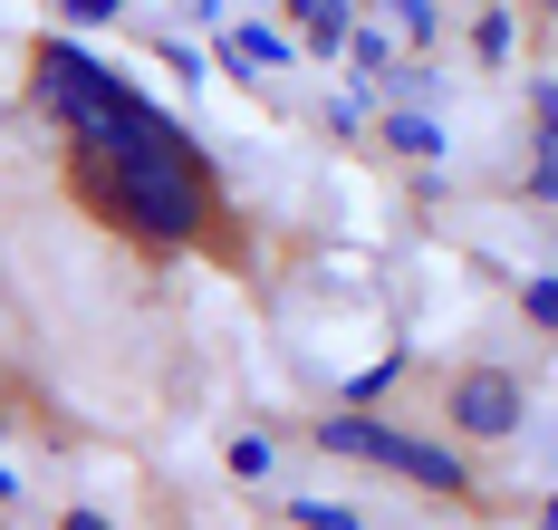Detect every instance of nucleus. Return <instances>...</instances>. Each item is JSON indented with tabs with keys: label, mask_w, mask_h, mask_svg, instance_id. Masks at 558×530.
Returning <instances> with one entry per match:
<instances>
[{
	"label": "nucleus",
	"mask_w": 558,
	"mask_h": 530,
	"mask_svg": "<svg viewBox=\"0 0 558 530\" xmlns=\"http://www.w3.org/2000/svg\"><path fill=\"white\" fill-rule=\"evenodd\" d=\"M0 502H20V482H10V472H0Z\"/></svg>",
	"instance_id": "nucleus-16"
},
{
	"label": "nucleus",
	"mask_w": 558,
	"mask_h": 530,
	"mask_svg": "<svg viewBox=\"0 0 558 530\" xmlns=\"http://www.w3.org/2000/svg\"><path fill=\"white\" fill-rule=\"evenodd\" d=\"M289 20L308 29V49H337L347 39V0H289Z\"/></svg>",
	"instance_id": "nucleus-3"
},
{
	"label": "nucleus",
	"mask_w": 558,
	"mask_h": 530,
	"mask_svg": "<svg viewBox=\"0 0 558 530\" xmlns=\"http://www.w3.org/2000/svg\"><path fill=\"white\" fill-rule=\"evenodd\" d=\"M452 424H462V434H482V444H492V434H510V424H520V376L472 366V376L452 386Z\"/></svg>",
	"instance_id": "nucleus-2"
},
{
	"label": "nucleus",
	"mask_w": 558,
	"mask_h": 530,
	"mask_svg": "<svg viewBox=\"0 0 558 530\" xmlns=\"http://www.w3.org/2000/svg\"><path fill=\"white\" fill-rule=\"evenodd\" d=\"M289 521H299V530H356V511H337V502H299Z\"/></svg>",
	"instance_id": "nucleus-8"
},
{
	"label": "nucleus",
	"mask_w": 558,
	"mask_h": 530,
	"mask_svg": "<svg viewBox=\"0 0 558 530\" xmlns=\"http://www.w3.org/2000/svg\"><path fill=\"white\" fill-rule=\"evenodd\" d=\"M539 530H558V492H549V511H539Z\"/></svg>",
	"instance_id": "nucleus-15"
},
{
	"label": "nucleus",
	"mask_w": 558,
	"mask_h": 530,
	"mask_svg": "<svg viewBox=\"0 0 558 530\" xmlns=\"http://www.w3.org/2000/svg\"><path fill=\"white\" fill-rule=\"evenodd\" d=\"M395 20H404V39H424L434 29V0H395Z\"/></svg>",
	"instance_id": "nucleus-11"
},
{
	"label": "nucleus",
	"mask_w": 558,
	"mask_h": 530,
	"mask_svg": "<svg viewBox=\"0 0 558 530\" xmlns=\"http://www.w3.org/2000/svg\"><path fill=\"white\" fill-rule=\"evenodd\" d=\"M222 59H231V68H279V59H289V39H279V29H231Z\"/></svg>",
	"instance_id": "nucleus-4"
},
{
	"label": "nucleus",
	"mask_w": 558,
	"mask_h": 530,
	"mask_svg": "<svg viewBox=\"0 0 558 530\" xmlns=\"http://www.w3.org/2000/svg\"><path fill=\"white\" fill-rule=\"evenodd\" d=\"M530 107H539V125L558 135V77H539V87H530Z\"/></svg>",
	"instance_id": "nucleus-12"
},
{
	"label": "nucleus",
	"mask_w": 558,
	"mask_h": 530,
	"mask_svg": "<svg viewBox=\"0 0 558 530\" xmlns=\"http://www.w3.org/2000/svg\"><path fill=\"white\" fill-rule=\"evenodd\" d=\"M68 530H107V511H68Z\"/></svg>",
	"instance_id": "nucleus-14"
},
{
	"label": "nucleus",
	"mask_w": 558,
	"mask_h": 530,
	"mask_svg": "<svg viewBox=\"0 0 558 530\" xmlns=\"http://www.w3.org/2000/svg\"><path fill=\"white\" fill-rule=\"evenodd\" d=\"M520 309H530L539 328H558V270H549V280H530V290H520Z\"/></svg>",
	"instance_id": "nucleus-9"
},
{
	"label": "nucleus",
	"mask_w": 558,
	"mask_h": 530,
	"mask_svg": "<svg viewBox=\"0 0 558 530\" xmlns=\"http://www.w3.org/2000/svg\"><path fill=\"white\" fill-rule=\"evenodd\" d=\"M68 20H116V0H58Z\"/></svg>",
	"instance_id": "nucleus-13"
},
{
	"label": "nucleus",
	"mask_w": 558,
	"mask_h": 530,
	"mask_svg": "<svg viewBox=\"0 0 558 530\" xmlns=\"http://www.w3.org/2000/svg\"><path fill=\"white\" fill-rule=\"evenodd\" d=\"M231 472H241V482H260V472H270V434H231V454H222Z\"/></svg>",
	"instance_id": "nucleus-5"
},
{
	"label": "nucleus",
	"mask_w": 558,
	"mask_h": 530,
	"mask_svg": "<svg viewBox=\"0 0 558 530\" xmlns=\"http://www.w3.org/2000/svg\"><path fill=\"white\" fill-rule=\"evenodd\" d=\"M530 193H539V203H558V135L539 145V165H530Z\"/></svg>",
	"instance_id": "nucleus-10"
},
{
	"label": "nucleus",
	"mask_w": 558,
	"mask_h": 530,
	"mask_svg": "<svg viewBox=\"0 0 558 530\" xmlns=\"http://www.w3.org/2000/svg\"><path fill=\"white\" fill-rule=\"evenodd\" d=\"M395 376H404V357H376V366H366V376H356V386H347V396H356V406H376V396H386Z\"/></svg>",
	"instance_id": "nucleus-7"
},
{
	"label": "nucleus",
	"mask_w": 558,
	"mask_h": 530,
	"mask_svg": "<svg viewBox=\"0 0 558 530\" xmlns=\"http://www.w3.org/2000/svg\"><path fill=\"white\" fill-rule=\"evenodd\" d=\"M318 444H328V454H366V463L404 472V482H434V492H472V463H452L444 444H424V434H386V424H366V414L318 424Z\"/></svg>",
	"instance_id": "nucleus-1"
},
{
	"label": "nucleus",
	"mask_w": 558,
	"mask_h": 530,
	"mask_svg": "<svg viewBox=\"0 0 558 530\" xmlns=\"http://www.w3.org/2000/svg\"><path fill=\"white\" fill-rule=\"evenodd\" d=\"M395 145H404V155H444V125L434 117H395Z\"/></svg>",
	"instance_id": "nucleus-6"
}]
</instances>
